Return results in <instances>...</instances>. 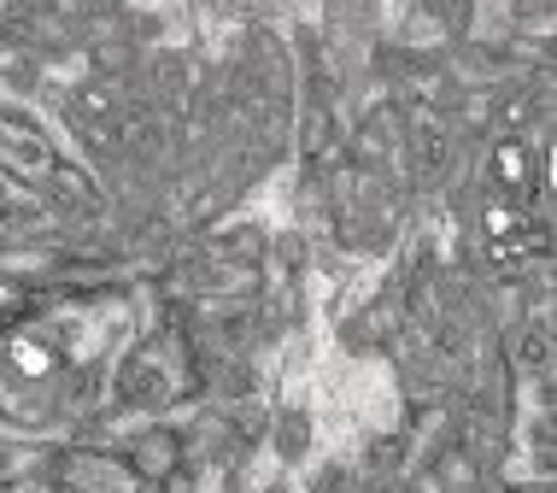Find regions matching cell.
<instances>
[{
    "label": "cell",
    "instance_id": "obj_1",
    "mask_svg": "<svg viewBox=\"0 0 557 493\" xmlns=\"http://www.w3.org/2000/svg\"><path fill=\"white\" fill-rule=\"evenodd\" d=\"M487 176H493V194L510 206H529V194L540 188V153L529 136H499L493 141V159H487Z\"/></svg>",
    "mask_w": 557,
    "mask_h": 493
},
{
    "label": "cell",
    "instance_id": "obj_2",
    "mask_svg": "<svg viewBox=\"0 0 557 493\" xmlns=\"http://www.w3.org/2000/svg\"><path fill=\"white\" fill-rule=\"evenodd\" d=\"M0 377L36 387V382H53L59 377V347L48 335H36V329H18V335L0 341Z\"/></svg>",
    "mask_w": 557,
    "mask_h": 493
},
{
    "label": "cell",
    "instance_id": "obj_3",
    "mask_svg": "<svg viewBox=\"0 0 557 493\" xmlns=\"http://www.w3.org/2000/svg\"><path fill=\"white\" fill-rule=\"evenodd\" d=\"M124 470L135 476V482H171L176 470H183V435L164 423H147L141 435L129 441V458Z\"/></svg>",
    "mask_w": 557,
    "mask_h": 493
},
{
    "label": "cell",
    "instance_id": "obj_4",
    "mask_svg": "<svg viewBox=\"0 0 557 493\" xmlns=\"http://www.w3.org/2000/svg\"><path fill=\"white\" fill-rule=\"evenodd\" d=\"M0 159L18 176H53V164H59L53 141L36 124H24V118H0Z\"/></svg>",
    "mask_w": 557,
    "mask_h": 493
},
{
    "label": "cell",
    "instance_id": "obj_5",
    "mask_svg": "<svg viewBox=\"0 0 557 493\" xmlns=\"http://www.w3.org/2000/svg\"><path fill=\"white\" fill-rule=\"evenodd\" d=\"M306 441H311V423H306V411H288V417H282V429H276V446H282V458H306Z\"/></svg>",
    "mask_w": 557,
    "mask_h": 493
},
{
    "label": "cell",
    "instance_id": "obj_6",
    "mask_svg": "<svg viewBox=\"0 0 557 493\" xmlns=\"http://www.w3.org/2000/svg\"><path fill=\"white\" fill-rule=\"evenodd\" d=\"M0 493H65V488H59L53 476H12V482L0 488Z\"/></svg>",
    "mask_w": 557,
    "mask_h": 493
},
{
    "label": "cell",
    "instance_id": "obj_7",
    "mask_svg": "<svg viewBox=\"0 0 557 493\" xmlns=\"http://www.w3.org/2000/svg\"><path fill=\"white\" fill-rule=\"evenodd\" d=\"M0 306H7V294H0Z\"/></svg>",
    "mask_w": 557,
    "mask_h": 493
}]
</instances>
